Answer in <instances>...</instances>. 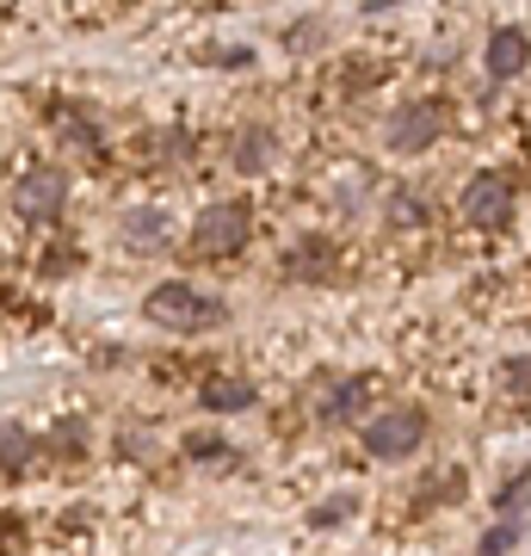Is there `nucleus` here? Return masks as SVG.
I'll return each instance as SVG.
<instances>
[{"label":"nucleus","mask_w":531,"mask_h":556,"mask_svg":"<svg viewBox=\"0 0 531 556\" xmlns=\"http://www.w3.org/2000/svg\"><path fill=\"white\" fill-rule=\"evenodd\" d=\"M285 43H291V50H315V43H321V25H291V38H285Z\"/></svg>","instance_id":"412c9836"},{"label":"nucleus","mask_w":531,"mask_h":556,"mask_svg":"<svg viewBox=\"0 0 531 556\" xmlns=\"http://www.w3.org/2000/svg\"><path fill=\"white\" fill-rule=\"evenodd\" d=\"M383 223H390V229H420V223H427V204L414 199V192H390V199H383Z\"/></svg>","instance_id":"dca6fc26"},{"label":"nucleus","mask_w":531,"mask_h":556,"mask_svg":"<svg viewBox=\"0 0 531 556\" xmlns=\"http://www.w3.org/2000/svg\"><path fill=\"white\" fill-rule=\"evenodd\" d=\"M50 452H62V457L87 452V433H80V420H62V433H50Z\"/></svg>","instance_id":"a211bd4d"},{"label":"nucleus","mask_w":531,"mask_h":556,"mask_svg":"<svg viewBox=\"0 0 531 556\" xmlns=\"http://www.w3.org/2000/svg\"><path fill=\"white\" fill-rule=\"evenodd\" d=\"M494 383H501V396H513V402H531V353H519V358H501V371H494Z\"/></svg>","instance_id":"2eb2a0df"},{"label":"nucleus","mask_w":531,"mask_h":556,"mask_svg":"<svg viewBox=\"0 0 531 556\" xmlns=\"http://www.w3.org/2000/svg\"><path fill=\"white\" fill-rule=\"evenodd\" d=\"M358 445H365L377 464H402V457H414L427 445V408H414V402L383 408V415H371L358 427Z\"/></svg>","instance_id":"f03ea898"},{"label":"nucleus","mask_w":531,"mask_h":556,"mask_svg":"<svg viewBox=\"0 0 531 556\" xmlns=\"http://www.w3.org/2000/svg\"><path fill=\"white\" fill-rule=\"evenodd\" d=\"M365 179H371L365 167H353V174H340V204H358V199H365Z\"/></svg>","instance_id":"6ab92c4d"},{"label":"nucleus","mask_w":531,"mask_h":556,"mask_svg":"<svg viewBox=\"0 0 531 556\" xmlns=\"http://www.w3.org/2000/svg\"><path fill=\"white\" fill-rule=\"evenodd\" d=\"M254 378H211L198 390V402L211 408V415H241V408H254Z\"/></svg>","instance_id":"f8f14e48"},{"label":"nucleus","mask_w":531,"mask_h":556,"mask_svg":"<svg viewBox=\"0 0 531 556\" xmlns=\"http://www.w3.org/2000/svg\"><path fill=\"white\" fill-rule=\"evenodd\" d=\"M365 402H371L365 378H321V383H315L309 415L321 420V427H353V420L365 415Z\"/></svg>","instance_id":"0eeeda50"},{"label":"nucleus","mask_w":531,"mask_h":556,"mask_svg":"<svg viewBox=\"0 0 531 556\" xmlns=\"http://www.w3.org/2000/svg\"><path fill=\"white\" fill-rule=\"evenodd\" d=\"M142 316L155 321V328H167V334H204V328H223L229 321V303L211 298V291H198V285H186V278H167V285H155L142 298Z\"/></svg>","instance_id":"f257e3e1"},{"label":"nucleus","mask_w":531,"mask_h":556,"mask_svg":"<svg viewBox=\"0 0 531 556\" xmlns=\"http://www.w3.org/2000/svg\"><path fill=\"white\" fill-rule=\"evenodd\" d=\"M31 457H38L31 427H20V420H0V470H7V477H20V470H31Z\"/></svg>","instance_id":"ddd939ff"},{"label":"nucleus","mask_w":531,"mask_h":556,"mask_svg":"<svg viewBox=\"0 0 531 556\" xmlns=\"http://www.w3.org/2000/svg\"><path fill=\"white\" fill-rule=\"evenodd\" d=\"M353 514H358V495H353V489H340V495H328L321 507H309V526H315V532H340Z\"/></svg>","instance_id":"4468645a"},{"label":"nucleus","mask_w":531,"mask_h":556,"mask_svg":"<svg viewBox=\"0 0 531 556\" xmlns=\"http://www.w3.org/2000/svg\"><path fill=\"white\" fill-rule=\"evenodd\" d=\"M519 538H526V532H519V519L501 514V526H494V532H482V544H476V551H482V556H501V551H513Z\"/></svg>","instance_id":"f3484780"},{"label":"nucleus","mask_w":531,"mask_h":556,"mask_svg":"<svg viewBox=\"0 0 531 556\" xmlns=\"http://www.w3.org/2000/svg\"><path fill=\"white\" fill-rule=\"evenodd\" d=\"M526 495H531V477H513L507 489H501V514H513V507H519Z\"/></svg>","instance_id":"aec40b11"},{"label":"nucleus","mask_w":531,"mask_h":556,"mask_svg":"<svg viewBox=\"0 0 531 556\" xmlns=\"http://www.w3.org/2000/svg\"><path fill=\"white\" fill-rule=\"evenodd\" d=\"M513 204H519V192H513L507 174H476L470 186H464V199H457V217L470 223V229H507L513 223Z\"/></svg>","instance_id":"39448f33"},{"label":"nucleus","mask_w":531,"mask_h":556,"mask_svg":"<svg viewBox=\"0 0 531 556\" xmlns=\"http://www.w3.org/2000/svg\"><path fill=\"white\" fill-rule=\"evenodd\" d=\"M445 130H452V112L439 100H408V105H395L390 124H383V149L390 155H427Z\"/></svg>","instance_id":"20e7f679"},{"label":"nucleus","mask_w":531,"mask_h":556,"mask_svg":"<svg viewBox=\"0 0 531 556\" xmlns=\"http://www.w3.org/2000/svg\"><path fill=\"white\" fill-rule=\"evenodd\" d=\"M334 273H340V248L328 236L296 241L291 254H285V278H296V285H328Z\"/></svg>","instance_id":"6e6552de"},{"label":"nucleus","mask_w":531,"mask_h":556,"mask_svg":"<svg viewBox=\"0 0 531 556\" xmlns=\"http://www.w3.org/2000/svg\"><path fill=\"white\" fill-rule=\"evenodd\" d=\"M229 161H236V174H266L278 161V137H273V124H241L236 142H229Z\"/></svg>","instance_id":"9d476101"},{"label":"nucleus","mask_w":531,"mask_h":556,"mask_svg":"<svg viewBox=\"0 0 531 556\" xmlns=\"http://www.w3.org/2000/svg\"><path fill=\"white\" fill-rule=\"evenodd\" d=\"M482 62H489L494 80H519L531 68V38L519 31V25H501V31H489V50H482Z\"/></svg>","instance_id":"1a4fd4ad"},{"label":"nucleus","mask_w":531,"mask_h":556,"mask_svg":"<svg viewBox=\"0 0 531 556\" xmlns=\"http://www.w3.org/2000/svg\"><path fill=\"white\" fill-rule=\"evenodd\" d=\"M248 236H254V211H248L241 199H217V204H204V211L192 217V254H204V260L241 254Z\"/></svg>","instance_id":"7ed1b4c3"},{"label":"nucleus","mask_w":531,"mask_h":556,"mask_svg":"<svg viewBox=\"0 0 531 556\" xmlns=\"http://www.w3.org/2000/svg\"><path fill=\"white\" fill-rule=\"evenodd\" d=\"M167 211H161V204H142V211H130V217H124V248H130V254H161V248H167Z\"/></svg>","instance_id":"9b49d317"},{"label":"nucleus","mask_w":531,"mask_h":556,"mask_svg":"<svg viewBox=\"0 0 531 556\" xmlns=\"http://www.w3.org/2000/svg\"><path fill=\"white\" fill-rule=\"evenodd\" d=\"M62 204H68V174H62V167H38V174H25L20 186H13V211H20L25 223H56Z\"/></svg>","instance_id":"423d86ee"}]
</instances>
